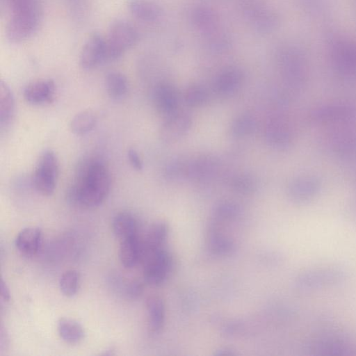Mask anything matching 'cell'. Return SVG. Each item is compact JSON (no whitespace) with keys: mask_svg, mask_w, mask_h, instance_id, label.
Segmentation results:
<instances>
[{"mask_svg":"<svg viewBox=\"0 0 356 356\" xmlns=\"http://www.w3.org/2000/svg\"><path fill=\"white\" fill-rule=\"evenodd\" d=\"M168 231V226L164 222L154 223L147 231L144 240H142L143 255L145 252L162 248L161 245L165 241Z\"/></svg>","mask_w":356,"mask_h":356,"instance_id":"4316f807","label":"cell"},{"mask_svg":"<svg viewBox=\"0 0 356 356\" xmlns=\"http://www.w3.org/2000/svg\"><path fill=\"white\" fill-rule=\"evenodd\" d=\"M257 184V181L253 176L245 173L234 176L231 181L232 188L236 191L243 194H248L254 191Z\"/></svg>","mask_w":356,"mask_h":356,"instance_id":"836d02e7","label":"cell"},{"mask_svg":"<svg viewBox=\"0 0 356 356\" xmlns=\"http://www.w3.org/2000/svg\"><path fill=\"white\" fill-rule=\"evenodd\" d=\"M244 18L257 32L268 33L277 26L278 18L275 13L257 0H245L241 5Z\"/></svg>","mask_w":356,"mask_h":356,"instance_id":"52a82bcc","label":"cell"},{"mask_svg":"<svg viewBox=\"0 0 356 356\" xmlns=\"http://www.w3.org/2000/svg\"><path fill=\"white\" fill-rule=\"evenodd\" d=\"M139 224L136 218L129 212L117 213L112 221V229L114 234L120 241L137 236Z\"/></svg>","mask_w":356,"mask_h":356,"instance_id":"7402d4cb","label":"cell"},{"mask_svg":"<svg viewBox=\"0 0 356 356\" xmlns=\"http://www.w3.org/2000/svg\"><path fill=\"white\" fill-rule=\"evenodd\" d=\"M147 310L149 328L153 332H159L163 324L165 310L163 300L158 296H152L147 298Z\"/></svg>","mask_w":356,"mask_h":356,"instance_id":"83f0119b","label":"cell"},{"mask_svg":"<svg viewBox=\"0 0 356 356\" xmlns=\"http://www.w3.org/2000/svg\"><path fill=\"white\" fill-rule=\"evenodd\" d=\"M257 122L249 114L238 116L232 123L231 133L235 137H244L254 132Z\"/></svg>","mask_w":356,"mask_h":356,"instance_id":"4dcf8cb0","label":"cell"},{"mask_svg":"<svg viewBox=\"0 0 356 356\" xmlns=\"http://www.w3.org/2000/svg\"><path fill=\"white\" fill-rule=\"evenodd\" d=\"M217 161L210 156H202L187 163L186 177L197 180L211 178L218 170Z\"/></svg>","mask_w":356,"mask_h":356,"instance_id":"603a6c76","label":"cell"},{"mask_svg":"<svg viewBox=\"0 0 356 356\" xmlns=\"http://www.w3.org/2000/svg\"><path fill=\"white\" fill-rule=\"evenodd\" d=\"M127 6L130 13L143 22H156L162 16L160 6L151 0H129Z\"/></svg>","mask_w":356,"mask_h":356,"instance_id":"d6986e66","label":"cell"},{"mask_svg":"<svg viewBox=\"0 0 356 356\" xmlns=\"http://www.w3.org/2000/svg\"><path fill=\"white\" fill-rule=\"evenodd\" d=\"M1 298L5 301H9L10 299V293L9 288L8 287L6 283L3 281V279L1 280Z\"/></svg>","mask_w":356,"mask_h":356,"instance_id":"74e56055","label":"cell"},{"mask_svg":"<svg viewBox=\"0 0 356 356\" xmlns=\"http://www.w3.org/2000/svg\"><path fill=\"white\" fill-rule=\"evenodd\" d=\"M143 257V246L139 236L120 241L119 258L127 268L135 266Z\"/></svg>","mask_w":356,"mask_h":356,"instance_id":"ffe728a7","label":"cell"},{"mask_svg":"<svg viewBox=\"0 0 356 356\" xmlns=\"http://www.w3.org/2000/svg\"><path fill=\"white\" fill-rule=\"evenodd\" d=\"M80 274L76 270L64 272L59 280V287L62 293L67 297L74 296L79 287Z\"/></svg>","mask_w":356,"mask_h":356,"instance_id":"1f68e13d","label":"cell"},{"mask_svg":"<svg viewBox=\"0 0 356 356\" xmlns=\"http://www.w3.org/2000/svg\"><path fill=\"white\" fill-rule=\"evenodd\" d=\"M42 236V231L40 228L25 227L17 234L15 240V247L21 254L25 256H34L40 248Z\"/></svg>","mask_w":356,"mask_h":356,"instance_id":"ac0fdd59","label":"cell"},{"mask_svg":"<svg viewBox=\"0 0 356 356\" xmlns=\"http://www.w3.org/2000/svg\"><path fill=\"white\" fill-rule=\"evenodd\" d=\"M355 186H356V184H355Z\"/></svg>","mask_w":356,"mask_h":356,"instance_id":"ab89813d","label":"cell"},{"mask_svg":"<svg viewBox=\"0 0 356 356\" xmlns=\"http://www.w3.org/2000/svg\"><path fill=\"white\" fill-rule=\"evenodd\" d=\"M60 337L66 343L76 344L84 338V330L81 325L75 320L62 318L57 323Z\"/></svg>","mask_w":356,"mask_h":356,"instance_id":"d4e9b609","label":"cell"},{"mask_svg":"<svg viewBox=\"0 0 356 356\" xmlns=\"http://www.w3.org/2000/svg\"><path fill=\"white\" fill-rule=\"evenodd\" d=\"M278 60L287 82L296 88L302 86L305 74L298 56L291 49H283L278 54Z\"/></svg>","mask_w":356,"mask_h":356,"instance_id":"4fadbf2b","label":"cell"},{"mask_svg":"<svg viewBox=\"0 0 356 356\" xmlns=\"http://www.w3.org/2000/svg\"><path fill=\"white\" fill-rule=\"evenodd\" d=\"M127 156L131 165L137 170L143 169V162L138 152L134 149H129Z\"/></svg>","mask_w":356,"mask_h":356,"instance_id":"d590c367","label":"cell"},{"mask_svg":"<svg viewBox=\"0 0 356 356\" xmlns=\"http://www.w3.org/2000/svg\"><path fill=\"white\" fill-rule=\"evenodd\" d=\"M58 171L56 155L52 150H45L38 159L32 176L36 191L44 196L51 195L56 186Z\"/></svg>","mask_w":356,"mask_h":356,"instance_id":"8992f818","label":"cell"},{"mask_svg":"<svg viewBox=\"0 0 356 356\" xmlns=\"http://www.w3.org/2000/svg\"><path fill=\"white\" fill-rule=\"evenodd\" d=\"M143 284L137 280L129 281L126 283L124 287V296L129 299H136L143 292Z\"/></svg>","mask_w":356,"mask_h":356,"instance_id":"e575fe53","label":"cell"},{"mask_svg":"<svg viewBox=\"0 0 356 356\" xmlns=\"http://www.w3.org/2000/svg\"><path fill=\"white\" fill-rule=\"evenodd\" d=\"M56 85L51 79L38 80L29 83L24 89V98L29 104L41 105L53 102Z\"/></svg>","mask_w":356,"mask_h":356,"instance_id":"5bb4252c","label":"cell"},{"mask_svg":"<svg viewBox=\"0 0 356 356\" xmlns=\"http://www.w3.org/2000/svg\"><path fill=\"white\" fill-rule=\"evenodd\" d=\"M321 188L320 179L313 175H302L292 180L288 186V195L296 203H306L313 200Z\"/></svg>","mask_w":356,"mask_h":356,"instance_id":"7c38bea8","label":"cell"},{"mask_svg":"<svg viewBox=\"0 0 356 356\" xmlns=\"http://www.w3.org/2000/svg\"><path fill=\"white\" fill-rule=\"evenodd\" d=\"M156 108L165 118L177 112L179 97L175 88L168 83L158 84L154 91Z\"/></svg>","mask_w":356,"mask_h":356,"instance_id":"e0dca14e","label":"cell"},{"mask_svg":"<svg viewBox=\"0 0 356 356\" xmlns=\"http://www.w3.org/2000/svg\"><path fill=\"white\" fill-rule=\"evenodd\" d=\"M310 355L318 356H342L353 354V343L342 334L325 332L312 337L307 344Z\"/></svg>","mask_w":356,"mask_h":356,"instance_id":"5b68a950","label":"cell"},{"mask_svg":"<svg viewBox=\"0 0 356 356\" xmlns=\"http://www.w3.org/2000/svg\"><path fill=\"white\" fill-rule=\"evenodd\" d=\"M347 277V271L339 266L314 267L298 274L295 286L301 291L311 292L340 285Z\"/></svg>","mask_w":356,"mask_h":356,"instance_id":"3957f363","label":"cell"},{"mask_svg":"<svg viewBox=\"0 0 356 356\" xmlns=\"http://www.w3.org/2000/svg\"><path fill=\"white\" fill-rule=\"evenodd\" d=\"M111 183L109 171L102 161L83 159L78 164L74 182L66 192L67 200L79 208L98 207L108 196Z\"/></svg>","mask_w":356,"mask_h":356,"instance_id":"6da1fadb","label":"cell"},{"mask_svg":"<svg viewBox=\"0 0 356 356\" xmlns=\"http://www.w3.org/2000/svg\"><path fill=\"white\" fill-rule=\"evenodd\" d=\"M265 137L272 147L284 149L289 147L293 140L292 132L285 121L274 118L268 122L266 127Z\"/></svg>","mask_w":356,"mask_h":356,"instance_id":"2e32d148","label":"cell"},{"mask_svg":"<svg viewBox=\"0 0 356 356\" xmlns=\"http://www.w3.org/2000/svg\"><path fill=\"white\" fill-rule=\"evenodd\" d=\"M142 260L144 261L145 280L153 285H159L163 282L172 266V258L169 252L160 248L145 252Z\"/></svg>","mask_w":356,"mask_h":356,"instance_id":"9c48e42d","label":"cell"},{"mask_svg":"<svg viewBox=\"0 0 356 356\" xmlns=\"http://www.w3.org/2000/svg\"><path fill=\"white\" fill-rule=\"evenodd\" d=\"M97 116L93 111H82L72 119L70 129L75 135H85L94 129L97 124Z\"/></svg>","mask_w":356,"mask_h":356,"instance_id":"f546056e","label":"cell"},{"mask_svg":"<svg viewBox=\"0 0 356 356\" xmlns=\"http://www.w3.org/2000/svg\"><path fill=\"white\" fill-rule=\"evenodd\" d=\"M191 124L188 115L177 111L165 118L161 127V137L165 142H176L186 134Z\"/></svg>","mask_w":356,"mask_h":356,"instance_id":"9a60e30c","label":"cell"},{"mask_svg":"<svg viewBox=\"0 0 356 356\" xmlns=\"http://www.w3.org/2000/svg\"><path fill=\"white\" fill-rule=\"evenodd\" d=\"M191 18L193 26L208 38L212 47L222 49L226 45L225 35L218 31V16L212 10L204 6L196 7L191 12Z\"/></svg>","mask_w":356,"mask_h":356,"instance_id":"ba28073f","label":"cell"},{"mask_svg":"<svg viewBox=\"0 0 356 356\" xmlns=\"http://www.w3.org/2000/svg\"><path fill=\"white\" fill-rule=\"evenodd\" d=\"M331 149L341 159H350L356 157V134L347 133L334 136L331 142Z\"/></svg>","mask_w":356,"mask_h":356,"instance_id":"cb8c5ba5","label":"cell"},{"mask_svg":"<svg viewBox=\"0 0 356 356\" xmlns=\"http://www.w3.org/2000/svg\"><path fill=\"white\" fill-rule=\"evenodd\" d=\"M79 63L84 70H92L106 63V39L98 33L90 35L83 47Z\"/></svg>","mask_w":356,"mask_h":356,"instance_id":"8fae6325","label":"cell"},{"mask_svg":"<svg viewBox=\"0 0 356 356\" xmlns=\"http://www.w3.org/2000/svg\"><path fill=\"white\" fill-rule=\"evenodd\" d=\"M138 39V30L129 22L118 19L113 22L106 39V63L119 58Z\"/></svg>","mask_w":356,"mask_h":356,"instance_id":"277c9868","label":"cell"},{"mask_svg":"<svg viewBox=\"0 0 356 356\" xmlns=\"http://www.w3.org/2000/svg\"><path fill=\"white\" fill-rule=\"evenodd\" d=\"M209 99L208 91L200 84H192L184 92L186 104L191 107H199L204 105Z\"/></svg>","mask_w":356,"mask_h":356,"instance_id":"d6a6232c","label":"cell"},{"mask_svg":"<svg viewBox=\"0 0 356 356\" xmlns=\"http://www.w3.org/2000/svg\"><path fill=\"white\" fill-rule=\"evenodd\" d=\"M113 348H109V349H107L106 350L105 352H104L102 355H114L115 353H113Z\"/></svg>","mask_w":356,"mask_h":356,"instance_id":"f35d334b","label":"cell"},{"mask_svg":"<svg viewBox=\"0 0 356 356\" xmlns=\"http://www.w3.org/2000/svg\"><path fill=\"white\" fill-rule=\"evenodd\" d=\"M15 100L13 92L6 83L1 81L0 86V124L1 130L6 128L13 120Z\"/></svg>","mask_w":356,"mask_h":356,"instance_id":"484cf974","label":"cell"},{"mask_svg":"<svg viewBox=\"0 0 356 356\" xmlns=\"http://www.w3.org/2000/svg\"><path fill=\"white\" fill-rule=\"evenodd\" d=\"M243 74L238 67H231L221 72L214 82L215 90L222 95L236 92L243 81Z\"/></svg>","mask_w":356,"mask_h":356,"instance_id":"44dd1931","label":"cell"},{"mask_svg":"<svg viewBox=\"0 0 356 356\" xmlns=\"http://www.w3.org/2000/svg\"><path fill=\"white\" fill-rule=\"evenodd\" d=\"M355 115V108L344 103L321 105L312 109L308 119L312 123H339L350 121Z\"/></svg>","mask_w":356,"mask_h":356,"instance_id":"30bf717a","label":"cell"},{"mask_svg":"<svg viewBox=\"0 0 356 356\" xmlns=\"http://www.w3.org/2000/svg\"><path fill=\"white\" fill-rule=\"evenodd\" d=\"M345 213L348 219L356 224V200H353L348 203Z\"/></svg>","mask_w":356,"mask_h":356,"instance_id":"8d00e7d4","label":"cell"},{"mask_svg":"<svg viewBox=\"0 0 356 356\" xmlns=\"http://www.w3.org/2000/svg\"><path fill=\"white\" fill-rule=\"evenodd\" d=\"M105 86L108 95L114 99L124 97L128 90L127 79L119 72H108L105 78Z\"/></svg>","mask_w":356,"mask_h":356,"instance_id":"f1b7e54d","label":"cell"},{"mask_svg":"<svg viewBox=\"0 0 356 356\" xmlns=\"http://www.w3.org/2000/svg\"><path fill=\"white\" fill-rule=\"evenodd\" d=\"M10 16L6 26L7 38L13 43L29 38L36 30L40 18L37 0H8Z\"/></svg>","mask_w":356,"mask_h":356,"instance_id":"7a4b0ae2","label":"cell"}]
</instances>
